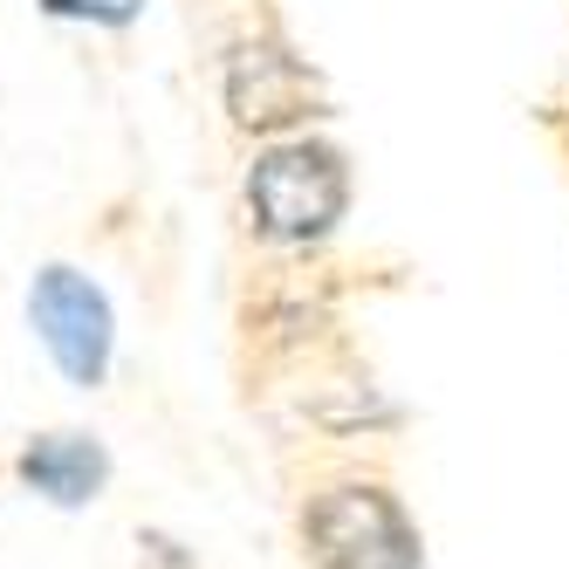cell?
<instances>
[{
	"label": "cell",
	"instance_id": "obj_3",
	"mask_svg": "<svg viewBox=\"0 0 569 569\" xmlns=\"http://www.w3.org/2000/svg\"><path fill=\"white\" fill-rule=\"evenodd\" d=\"M28 316H34V330H42V343L62 363L69 385H83V391L103 385V371H110V302L90 274L42 268L28 289Z\"/></svg>",
	"mask_w": 569,
	"mask_h": 569
},
{
	"label": "cell",
	"instance_id": "obj_5",
	"mask_svg": "<svg viewBox=\"0 0 569 569\" xmlns=\"http://www.w3.org/2000/svg\"><path fill=\"white\" fill-rule=\"evenodd\" d=\"M103 473H110L103 446L83 439V432H49V439H34L28 453H21V480L34 487V495H49L56 508H83V501H97Z\"/></svg>",
	"mask_w": 569,
	"mask_h": 569
},
{
	"label": "cell",
	"instance_id": "obj_4",
	"mask_svg": "<svg viewBox=\"0 0 569 569\" xmlns=\"http://www.w3.org/2000/svg\"><path fill=\"white\" fill-rule=\"evenodd\" d=\"M227 97H233L240 124L274 131V124H289V117H302L316 103V76L302 62H289L281 49H240L233 76H227Z\"/></svg>",
	"mask_w": 569,
	"mask_h": 569
},
{
	"label": "cell",
	"instance_id": "obj_2",
	"mask_svg": "<svg viewBox=\"0 0 569 569\" xmlns=\"http://www.w3.org/2000/svg\"><path fill=\"white\" fill-rule=\"evenodd\" d=\"M309 549L322 569H412L419 536L385 487H330L309 508Z\"/></svg>",
	"mask_w": 569,
	"mask_h": 569
},
{
	"label": "cell",
	"instance_id": "obj_6",
	"mask_svg": "<svg viewBox=\"0 0 569 569\" xmlns=\"http://www.w3.org/2000/svg\"><path fill=\"white\" fill-rule=\"evenodd\" d=\"M49 14H69V21H103V28H124L144 14V0H42Z\"/></svg>",
	"mask_w": 569,
	"mask_h": 569
},
{
	"label": "cell",
	"instance_id": "obj_1",
	"mask_svg": "<svg viewBox=\"0 0 569 569\" xmlns=\"http://www.w3.org/2000/svg\"><path fill=\"white\" fill-rule=\"evenodd\" d=\"M343 199H350V179L330 144H281L248 172V207H254L261 233H274V240L330 233Z\"/></svg>",
	"mask_w": 569,
	"mask_h": 569
}]
</instances>
